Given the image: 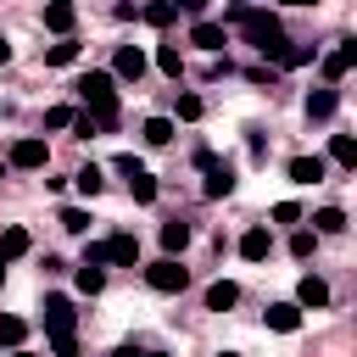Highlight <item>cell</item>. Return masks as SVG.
Segmentation results:
<instances>
[{
  "mask_svg": "<svg viewBox=\"0 0 357 357\" xmlns=\"http://www.w3.org/2000/svg\"><path fill=\"white\" fill-rule=\"evenodd\" d=\"M145 284H151V290H162V296H178V290L190 284V273L178 268V257H162V262H151V268H145Z\"/></svg>",
  "mask_w": 357,
  "mask_h": 357,
  "instance_id": "obj_4",
  "label": "cell"
},
{
  "mask_svg": "<svg viewBox=\"0 0 357 357\" xmlns=\"http://www.w3.org/2000/svg\"><path fill=\"white\" fill-rule=\"evenodd\" d=\"M112 357H139V346H117V351H112Z\"/></svg>",
  "mask_w": 357,
  "mask_h": 357,
  "instance_id": "obj_40",
  "label": "cell"
},
{
  "mask_svg": "<svg viewBox=\"0 0 357 357\" xmlns=\"http://www.w3.org/2000/svg\"><path fill=\"white\" fill-rule=\"evenodd\" d=\"M268 251H273V240H268V229H245V234H240V257H245V262H262Z\"/></svg>",
  "mask_w": 357,
  "mask_h": 357,
  "instance_id": "obj_13",
  "label": "cell"
},
{
  "mask_svg": "<svg viewBox=\"0 0 357 357\" xmlns=\"http://www.w3.org/2000/svg\"><path fill=\"white\" fill-rule=\"evenodd\" d=\"M73 324H78L73 301L67 296H45V335H73Z\"/></svg>",
  "mask_w": 357,
  "mask_h": 357,
  "instance_id": "obj_6",
  "label": "cell"
},
{
  "mask_svg": "<svg viewBox=\"0 0 357 357\" xmlns=\"http://www.w3.org/2000/svg\"><path fill=\"white\" fill-rule=\"evenodd\" d=\"M335 106H340V95H335V84H324V89H312V95H307V117H312V123H324V117H335Z\"/></svg>",
  "mask_w": 357,
  "mask_h": 357,
  "instance_id": "obj_12",
  "label": "cell"
},
{
  "mask_svg": "<svg viewBox=\"0 0 357 357\" xmlns=\"http://www.w3.org/2000/svg\"><path fill=\"white\" fill-rule=\"evenodd\" d=\"M329 156H335L340 167H357V139H351V134H335V139H329Z\"/></svg>",
  "mask_w": 357,
  "mask_h": 357,
  "instance_id": "obj_23",
  "label": "cell"
},
{
  "mask_svg": "<svg viewBox=\"0 0 357 357\" xmlns=\"http://www.w3.org/2000/svg\"><path fill=\"white\" fill-rule=\"evenodd\" d=\"M195 167L206 173V184H201V190H206L212 201L234 190V167H229V162H218V151H212V145H195Z\"/></svg>",
  "mask_w": 357,
  "mask_h": 357,
  "instance_id": "obj_3",
  "label": "cell"
},
{
  "mask_svg": "<svg viewBox=\"0 0 357 357\" xmlns=\"http://www.w3.org/2000/svg\"><path fill=\"white\" fill-rule=\"evenodd\" d=\"M78 95H84L95 128L112 134V128H117V78H112V73H84V78H78Z\"/></svg>",
  "mask_w": 357,
  "mask_h": 357,
  "instance_id": "obj_2",
  "label": "cell"
},
{
  "mask_svg": "<svg viewBox=\"0 0 357 357\" xmlns=\"http://www.w3.org/2000/svg\"><path fill=\"white\" fill-rule=\"evenodd\" d=\"M234 301H240V284H229V279H218V284L206 290V307H212V312H223V307H234Z\"/></svg>",
  "mask_w": 357,
  "mask_h": 357,
  "instance_id": "obj_21",
  "label": "cell"
},
{
  "mask_svg": "<svg viewBox=\"0 0 357 357\" xmlns=\"http://www.w3.org/2000/svg\"><path fill=\"white\" fill-rule=\"evenodd\" d=\"M117 173L128 178V190H134V201H139V206H151V201H156V178H151L134 156H117Z\"/></svg>",
  "mask_w": 357,
  "mask_h": 357,
  "instance_id": "obj_5",
  "label": "cell"
},
{
  "mask_svg": "<svg viewBox=\"0 0 357 357\" xmlns=\"http://www.w3.org/2000/svg\"><path fill=\"white\" fill-rule=\"evenodd\" d=\"M139 134H145V145H167V139H173V123H167V117H151Z\"/></svg>",
  "mask_w": 357,
  "mask_h": 357,
  "instance_id": "obj_28",
  "label": "cell"
},
{
  "mask_svg": "<svg viewBox=\"0 0 357 357\" xmlns=\"http://www.w3.org/2000/svg\"><path fill=\"white\" fill-rule=\"evenodd\" d=\"M73 279H78V290H84V296H95V290L106 284V268H84V262H78V273H73Z\"/></svg>",
  "mask_w": 357,
  "mask_h": 357,
  "instance_id": "obj_29",
  "label": "cell"
},
{
  "mask_svg": "<svg viewBox=\"0 0 357 357\" xmlns=\"http://www.w3.org/2000/svg\"><path fill=\"white\" fill-rule=\"evenodd\" d=\"M106 262H117V268H139V240H134V234H112V240H106Z\"/></svg>",
  "mask_w": 357,
  "mask_h": 357,
  "instance_id": "obj_10",
  "label": "cell"
},
{
  "mask_svg": "<svg viewBox=\"0 0 357 357\" xmlns=\"http://www.w3.org/2000/svg\"><path fill=\"white\" fill-rule=\"evenodd\" d=\"M6 61H11V45H6V39H0V67H6Z\"/></svg>",
  "mask_w": 357,
  "mask_h": 357,
  "instance_id": "obj_41",
  "label": "cell"
},
{
  "mask_svg": "<svg viewBox=\"0 0 357 357\" xmlns=\"http://www.w3.org/2000/svg\"><path fill=\"white\" fill-rule=\"evenodd\" d=\"M28 245H33V240H28V229H6V234H0V262H17Z\"/></svg>",
  "mask_w": 357,
  "mask_h": 357,
  "instance_id": "obj_18",
  "label": "cell"
},
{
  "mask_svg": "<svg viewBox=\"0 0 357 357\" xmlns=\"http://www.w3.org/2000/svg\"><path fill=\"white\" fill-rule=\"evenodd\" d=\"M290 178L296 184H318L324 178V156H290Z\"/></svg>",
  "mask_w": 357,
  "mask_h": 357,
  "instance_id": "obj_15",
  "label": "cell"
},
{
  "mask_svg": "<svg viewBox=\"0 0 357 357\" xmlns=\"http://www.w3.org/2000/svg\"><path fill=\"white\" fill-rule=\"evenodd\" d=\"M296 218H301L296 201H279V206H273V223H296Z\"/></svg>",
  "mask_w": 357,
  "mask_h": 357,
  "instance_id": "obj_37",
  "label": "cell"
},
{
  "mask_svg": "<svg viewBox=\"0 0 357 357\" xmlns=\"http://www.w3.org/2000/svg\"><path fill=\"white\" fill-rule=\"evenodd\" d=\"M0 284H6V262H0Z\"/></svg>",
  "mask_w": 357,
  "mask_h": 357,
  "instance_id": "obj_46",
  "label": "cell"
},
{
  "mask_svg": "<svg viewBox=\"0 0 357 357\" xmlns=\"http://www.w3.org/2000/svg\"><path fill=\"white\" fill-rule=\"evenodd\" d=\"M312 223H318V234H340V229H346V212H340V206H318Z\"/></svg>",
  "mask_w": 357,
  "mask_h": 357,
  "instance_id": "obj_24",
  "label": "cell"
},
{
  "mask_svg": "<svg viewBox=\"0 0 357 357\" xmlns=\"http://www.w3.org/2000/svg\"><path fill=\"white\" fill-rule=\"evenodd\" d=\"M50 351L56 357H78V335H50Z\"/></svg>",
  "mask_w": 357,
  "mask_h": 357,
  "instance_id": "obj_32",
  "label": "cell"
},
{
  "mask_svg": "<svg viewBox=\"0 0 357 357\" xmlns=\"http://www.w3.org/2000/svg\"><path fill=\"white\" fill-rule=\"evenodd\" d=\"M156 67H162L167 78H178V73H184V56H178V45H162V50H156Z\"/></svg>",
  "mask_w": 357,
  "mask_h": 357,
  "instance_id": "obj_27",
  "label": "cell"
},
{
  "mask_svg": "<svg viewBox=\"0 0 357 357\" xmlns=\"http://www.w3.org/2000/svg\"><path fill=\"white\" fill-rule=\"evenodd\" d=\"M61 229H67V234H89V212L67 206V212H61Z\"/></svg>",
  "mask_w": 357,
  "mask_h": 357,
  "instance_id": "obj_31",
  "label": "cell"
},
{
  "mask_svg": "<svg viewBox=\"0 0 357 357\" xmlns=\"http://www.w3.org/2000/svg\"><path fill=\"white\" fill-rule=\"evenodd\" d=\"M184 245H190V223H184V218H173V223H162V251H167V257H178Z\"/></svg>",
  "mask_w": 357,
  "mask_h": 357,
  "instance_id": "obj_16",
  "label": "cell"
},
{
  "mask_svg": "<svg viewBox=\"0 0 357 357\" xmlns=\"http://www.w3.org/2000/svg\"><path fill=\"white\" fill-rule=\"evenodd\" d=\"M22 340H28V318H11L6 312L0 318V346H22Z\"/></svg>",
  "mask_w": 357,
  "mask_h": 357,
  "instance_id": "obj_25",
  "label": "cell"
},
{
  "mask_svg": "<svg viewBox=\"0 0 357 357\" xmlns=\"http://www.w3.org/2000/svg\"><path fill=\"white\" fill-rule=\"evenodd\" d=\"M45 28L67 39V33H73V6H45Z\"/></svg>",
  "mask_w": 357,
  "mask_h": 357,
  "instance_id": "obj_22",
  "label": "cell"
},
{
  "mask_svg": "<svg viewBox=\"0 0 357 357\" xmlns=\"http://www.w3.org/2000/svg\"><path fill=\"white\" fill-rule=\"evenodd\" d=\"M218 357H240V351H218Z\"/></svg>",
  "mask_w": 357,
  "mask_h": 357,
  "instance_id": "obj_47",
  "label": "cell"
},
{
  "mask_svg": "<svg viewBox=\"0 0 357 357\" xmlns=\"http://www.w3.org/2000/svg\"><path fill=\"white\" fill-rule=\"evenodd\" d=\"M139 73H145V50H139V45H117L112 78H128V84H139Z\"/></svg>",
  "mask_w": 357,
  "mask_h": 357,
  "instance_id": "obj_8",
  "label": "cell"
},
{
  "mask_svg": "<svg viewBox=\"0 0 357 357\" xmlns=\"http://www.w3.org/2000/svg\"><path fill=\"white\" fill-rule=\"evenodd\" d=\"M245 6H251V0H229V11H245Z\"/></svg>",
  "mask_w": 357,
  "mask_h": 357,
  "instance_id": "obj_42",
  "label": "cell"
},
{
  "mask_svg": "<svg viewBox=\"0 0 357 357\" xmlns=\"http://www.w3.org/2000/svg\"><path fill=\"white\" fill-rule=\"evenodd\" d=\"M45 61H50V67H73V61H78V45H73V39H61V45H50V50H45Z\"/></svg>",
  "mask_w": 357,
  "mask_h": 357,
  "instance_id": "obj_26",
  "label": "cell"
},
{
  "mask_svg": "<svg viewBox=\"0 0 357 357\" xmlns=\"http://www.w3.org/2000/svg\"><path fill=\"white\" fill-rule=\"evenodd\" d=\"M351 61H357V39H340V45L324 56V78H329V84H340V78L351 73Z\"/></svg>",
  "mask_w": 357,
  "mask_h": 357,
  "instance_id": "obj_7",
  "label": "cell"
},
{
  "mask_svg": "<svg viewBox=\"0 0 357 357\" xmlns=\"http://www.w3.org/2000/svg\"><path fill=\"white\" fill-rule=\"evenodd\" d=\"M279 6H312V0H279Z\"/></svg>",
  "mask_w": 357,
  "mask_h": 357,
  "instance_id": "obj_43",
  "label": "cell"
},
{
  "mask_svg": "<svg viewBox=\"0 0 357 357\" xmlns=\"http://www.w3.org/2000/svg\"><path fill=\"white\" fill-rule=\"evenodd\" d=\"M50 6H73V0H50Z\"/></svg>",
  "mask_w": 357,
  "mask_h": 357,
  "instance_id": "obj_45",
  "label": "cell"
},
{
  "mask_svg": "<svg viewBox=\"0 0 357 357\" xmlns=\"http://www.w3.org/2000/svg\"><path fill=\"white\" fill-rule=\"evenodd\" d=\"M312 61V45H284V56H279V67H307Z\"/></svg>",
  "mask_w": 357,
  "mask_h": 357,
  "instance_id": "obj_30",
  "label": "cell"
},
{
  "mask_svg": "<svg viewBox=\"0 0 357 357\" xmlns=\"http://www.w3.org/2000/svg\"><path fill=\"white\" fill-rule=\"evenodd\" d=\"M73 128H78V134H84V139H89V134H100V128H95V117H89V112H73Z\"/></svg>",
  "mask_w": 357,
  "mask_h": 357,
  "instance_id": "obj_38",
  "label": "cell"
},
{
  "mask_svg": "<svg viewBox=\"0 0 357 357\" xmlns=\"http://www.w3.org/2000/svg\"><path fill=\"white\" fill-rule=\"evenodd\" d=\"M0 178H6V162H0Z\"/></svg>",
  "mask_w": 357,
  "mask_h": 357,
  "instance_id": "obj_49",
  "label": "cell"
},
{
  "mask_svg": "<svg viewBox=\"0 0 357 357\" xmlns=\"http://www.w3.org/2000/svg\"><path fill=\"white\" fill-rule=\"evenodd\" d=\"M73 184H78V190H84V195H100V190H106V173H100V167H95V162H84V167H78V173H73Z\"/></svg>",
  "mask_w": 357,
  "mask_h": 357,
  "instance_id": "obj_20",
  "label": "cell"
},
{
  "mask_svg": "<svg viewBox=\"0 0 357 357\" xmlns=\"http://www.w3.org/2000/svg\"><path fill=\"white\" fill-rule=\"evenodd\" d=\"M178 117L195 123V117H201V95H178Z\"/></svg>",
  "mask_w": 357,
  "mask_h": 357,
  "instance_id": "obj_33",
  "label": "cell"
},
{
  "mask_svg": "<svg viewBox=\"0 0 357 357\" xmlns=\"http://www.w3.org/2000/svg\"><path fill=\"white\" fill-rule=\"evenodd\" d=\"M139 17H145L151 28H167V22L178 17V6H173V0H151V6H139Z\"/></svg>",
  "mask_w": 357,
  "mask_h": 357,
  "instance_id": "obj_19",
  "label": "cell"
},
{
  "mask_svg": "<svg viewBox=\"0 0 357 357\" xmlns=\"http://www.w3.org/2000/svg\"><path fill=\"white\" fill-rule=\"evenodd\" d=\"M173 6H178L184 17H195V22H201V11H206V0H173Z\"/></svg>",
  "mask_w": 357,
  "mask_h": 357,
  "instance_id": "obj_39",
  "label": "cell"
},
{
  "mask_svg": "<svg viewBox=\"0 0 357 357\" xmlns=\"http://www.w3.org/2000/svg\"><path fill=\"white\" fill-rule=\"evenodd\" d=\"M190 45H201V50H223V22H195V28H190Z\"/></svg>",
  "mask_w": 357,
  "mask_h": 357,
  "instance_id": "obj_17",
  "label": "cell"
},
{
  "mask_svg": "<svg viewBox=\"0 0 357 357\" xmlns=\"http://www.w3.org/2000/svg\"><path fill=\"white\" fill-rule=\"evenodd\" d=\"M45 128H73V112H67V106H50V112H45Z\"/></svg>",
  "mask_w": 357,
  "mask_h": 357,
  "instance_id": "obj_34",
  "label": "cell"
},
{
  "mask_svg": "<svg viewBox=\"0 0 357 357\" xmlns=\"http://www.w3.org/2000/svg\"><path fill=\"white\" fill-rule=\"evenodd\" d=\"M229 22L257 45V56H262V61H279V56H284V28H279V17H273V11L245 6V11H229Z\"/></svg>",
  "mask_w": 357,
  "mask_h": 357,
  "instance_id": "obj_1",
  "label": "cell"
},
{
  "mask_svg": "<svg viewBox=\"0 0 357 357\" xmlns=\"http://www.w3.org/2000/svg\"><path fill=\"white\" fill-rule=\"evenodd\" d=\"M329 301V284L318 279V273H307L301 284H296V307H324Z\"/></svg>",
  "mask_w": 357,
  "mask_h": 357,
  "instance_id": "obj_14",
  "label": "cell"
},
{
  "mask_svg": "<svg viewBox=\"0 0 357 357\" xmlns=\"http://www.w3.org/2000/svg\"><path fill=\"white\" fill-rule=\"evenodd\" d=\"M268 329L296 335V329H301V307H296V301H273V307H268Z\"/></svg>",
  "mask_w": 357,
  "mask_h": 357,
  "instance_id": "obj_11",
  "label": "cell"
},
{
  "mask_svg": "<svg viewBox=\"0 0 357 357\" xmlns=\"http://www.w3.org/2000/svg\"><path fill=\"white\" fill-rule=\"evenodd\" d=\"M45 162H50L45 139H17V145H11V156H6V167H45Z\"/></svg>",
  "mask_w": 357,
  "mask_h": 357,
  "instance_id": "obj_9",
  "label": "cell"
},
{
  "mask_svg": "<svg viewBox=\"0 0 357 357\" xmlns=\"http://www.w3.org/2000/svg\"><path fill=\"white\" fill-rule=\"evenodd\" d=\"M11 357H28V351H11Z\"/></svg>",
  "mask_w": 357,
  "mask_h": 357,
  "instance_id": "obj_48",
  "label": "cell"
},
{
  "mask_svg": "<svg viewBox=\"0 0 357 357\" xmlns=\"http://www.w3.org/2000/svg\"><path fill=\"white\" fill-rule=\"evenodd\" d=\"M290 251H296V257H312V229H296V234H290Z\"/></svg>",
  "mask_w": 357,
  "mask_h": 357,
  "instance_id": "obj_35",
  "label": "cell"
},
{
  "mask_svg": "<svg viewBox=\"0 0 357 357\" xmlns=\"http://www.w3.org/2000/svg\"><path fill=\"white\" fill-rule=\"evenodd\" d=\"M139 357H167V351H139Z\"/></svg>",
  "mask_w": 357,
  "mask_h": 357,
  "instance_id": "obj_44",
  "label": "cell"
},
{
  "mask_svg": "<svg viewBox=\"0 0 357 357\" xmlns=\"http://www.w3.org/2000/svg\"><path fill=\"white\" fill-rule=\"evenodd\" d=\"M84 268H106V240H89V251H84Z\"/></svg>",
  "mask_w": 357,
  "mask_h": 357,
  "instance_id": "obj_36",
  "label": "cell"
}]
</instances>
